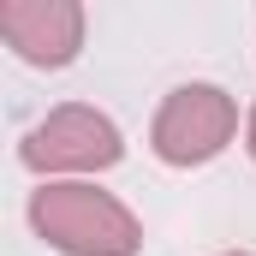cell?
Returning a JSON list of instances; mask_svg holds the SVG:
<instances>
[{"mask_svg":"<svg viewBox=\"0 0 256 256\" xmlns=\"http://www.w3.org/2000/svg\"><path fill=\"white\" fill-rule=\"evenodd\" d=\"M120 155H126L120 126H114L102 108H84V102L54 108L48 120H36V126L24 131V143H18V161H24L42 185H48V179L108 173V167H120Z\"/></svg>","mask_w":256,"mask_h":256,"instance_id":"cell-2","label":"cell"},{"mask_svg":"<svg viewBox=\"0 0 256 256\" xmlns=\"http://www.w3.org/2000/svg\"><path fill=\"white\" fill-rule=\"evenodd\" d=\"M84 6L78 0H0V42L24 66L60 72L84 54Z\"/></svg>","mask_w":256,"mask_h":256,"instance_id":"cell-4","label":"cell"},{"mask_svg":"<svg viewBox=\"0 0 256 256\" xmlns=\"http://www.w3.org/2000/svg\"><path fill=\"white\" fill-rule=\"evenodd\" d=\"M244 155L256 161V102H250V114H244Z\"/></svg>","mask_w":256,"mask_h":256,"instance_id":"cell-5","label":"cell"},{"mask_svg":"<svg viewBox=\"0 0 256 256\" xmlns=\"http://www.w3.org/2000/svg\"><path fill=\"white\" fill-rule=\"evenodd\" d=\"M238 137V102L220 84H179L149 120V149L167 167H208Z\"/></svg>","mask_w":256,"mask_h":256,"instance_id":"cell-3","label":"cell"},{"mask_svg":"<svg viewBox=\"0 0 256 256\" xmlns=\"http://www.w3.org/2000/svg\"><path fill=\"white\" fill-rule=\"evenodd\" d=\"M220 256H256V250H220Z\"/></svg>","mask_w":256,"mask_h":256,"instance_id":"cell-6","label":"cell"},{"mask_svg":"<svg viewBox=\"0 0 256 256\" xmlns=\"http://www.w3.org/2000/svg\"><path fill=\"white\" fill-rule=\"evenodd\" d=\"M30 232L60 256H137L143 220L96 179H48L30 191Z\"/></svg>","mask_w":256,"mask_h":256,"instance_id":"cell-1","label":"cell"}]
</instances>
